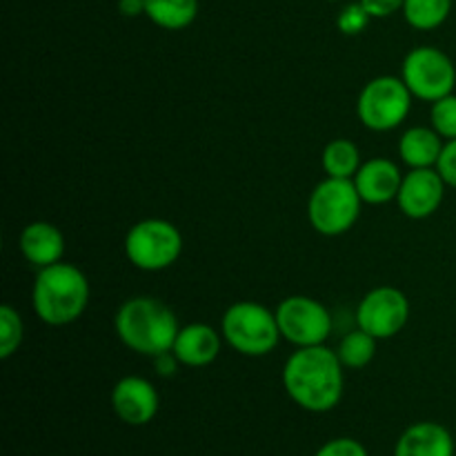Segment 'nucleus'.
I'll list each match as a JSON object with an SVG mask.
<instances>
[{"mask_svg":"<svg viewBox=\"0 0 456 456\" xmlns=\"http://www.w3.org/2000/svg\"><path fill=\"white\" fill-rule=\"evenodd\" d=\"M114 330L125 347L156 359L172 352L181 328L167 303L154 297H132L116 312Z\"/></svg>","mask_w":456,"mask_h":456,"instance_id":"nucleus-2","label":"nucleus"},{"mask_svg":"<svg viewBox=\"0 0 456 456\" xmlns=\"http://www.w3.org/2000/svg\"><path fill=\"white\" fill-rule=\"evenodd\" d=\"M343 363L337 350L325 346L297 347L283 365V387L289 399L307 412L323 414L343 399Z\"/></svg>","mask_w":456,"mask_h":456,"instance_id":"nucleus-1","label":"nucleus"},{"mask_svg":"<svg viewBox=\"0 0 456 456\" xmlns=\"http://www.w3.org/2000/svg\"><path fill=\"white\" fill-rule=\"evenodd\" d=\"M314 456H368V450L356 439L341 436V439L328 441Z\"/></svg>","mask_w":456,"mask_h":456,"instance_id":"nucleus-25","label":"nucleus"},{"mask_svg":"<svg viewBox=\"0 0 456 456\" xmlns=\"http://www.w3.org/2000/svg\"><path fill=\"white\" fill-rule=\"evenodd\" d=\"M445 141L439 136L435 127H410L408 132H403L399 141V156L410 169H426V167H436L441 159V151H444Z\"/></svg>","mask_w":456,"mask_h":456,"instance_id":"nucleus-17","label":"nucleus"},{"mask_svg":"<svg viewBox=\"0 0 456 456\" xmlns=\"http://www.w3.org/2000/svg\"><path fill=\"white\" fill-rule=\"evenodd\" d=\"M452 12V0H405V22L419 31H432L444 25Z\"/></svg>","mask_w":456,"mask_h":456,"instance_id":"nucleus-20","label":"nucleus"},{"mask_svg":"<svg viewBox=\"0 0 456 456\" xmlns=\"http://www.w3.org/2000/svg\"><path fill=\"white\" fill-rule=\"evenodd\" d=\"M281 337L297 347L325 346L332 334V314L321 301L303 294L288 297L276 307Z\"/></svg>","mask_w":456,"mask_h":456,"instance_id":"nucleus-9","label":"nucleus"},{"mask_svg":"<svg viewBox=\"0 0 456 456\" xmlns=\"http://www.w3.org/2000/svg\"><path fill=\"white\" fill-rule=\"evenodd\" d=\"M145 16L160 29L181 31L199 16V0H145Z\"/></svg>","mask_w":456,"mask_h":456,"instance_id":"nucleus-18","label":"nucleus"},{"mask_svg":"<svg viewBox=\"0 0 456 456\" xmlns=\"http://www.w3.org/2000/svg\"><path fill=\"white\" fill-rule=\"evenodd\" d=\"M430 120L432 127L439 132L444 141L456 138V94H450V96H444L436 102H432Z\"/></svg>","mask_w":456,"mask_h":456,"instance_id":"nucleus-23","label":"nucleus"},{"mask_svg":"<svg viewBox=\"0 0 456 456\" xmlns=\"http://www.w3.org/2000/svg\"><path fill=\"white\" fill-rule=\"evenodd\" d=\"M372 20L365 7L361 3H350L338 12L337 16V27L343 31L346 36H356L368 27V22Z\"/></svg>","mask_w":456,"mask_h":456,"instance_id":"nucleus-24","label":"nucleus"},{"mask_svg":"<svg viewBox=\"0 0 456 456\" xmlns=\"http://www.w3.org/2000/svg\"><path fill=\"white\" fill-rule=\"evenodd\" d=\"M395 456H454V439L441 423H414L396 441Z\"/></svg>","mask_w":456,"mask_h":456,"instance_id":"nucleus-16","label":"nucleus"},{"mask_svg":"<svg viewBox=\"0 0 456 456\" xmlns=\"http://www.w3.org/2000/svg\"><path fill=\"white\" fill-rule=\"evenodd\" d=\"M401 78L408 85L414 98L436 102L439 98L454 94L456 67L452 58L439 47L421 45L414 47L401 65Z\"/></svg>","mask_w":456,"mask_h":456,"instance_id":"nucleus-8","label":"nucleus"},{"mask_svg":"<svg viewBox=\"0 0 456 456\" xmlns=\"http://www.w3.org/2000/svg\"><path fill=\"white\" fill-rule=\"evenodd\" d=\"M365 7V12L372 18H387L392 13L401 12L405 4V0H359Z\"/></svg>","mask_w":456,"mask_h":456,"instance_id":"nucleus-27","label":"nucleus"},{"mask_svg":"<svg viewBox=\"0 0 456 456\" xmlns=\"http://www.w3.org/2000/svg\"><path fill=\"white\" fill-rule=\"evenodd\" d=\"M118 12L127 18H136L145 13V0H118Z\"/></svg>","mask_w":456,"mask_h":456,"instance_id":"nucleus-28","label":"nucleus"},{"mask_svg":"<svg viewBox=\"0 0 456 456\" xmlns=\"http://www.w3.org/2000/svg\"><path fill=\"white\" fill-rule=\"evenodd\" d=\"M445 187L448 185L436 167L410 169V174H405L401 183L396 205L408 218L423 221L441 208L445 199Z\"/></svg>","mask_w":456,"mask_h":456,"instance_id":"nucleus-11","label":"nucleus"},{"mask_svg":"<svg viewBox=\"0 0 456 456\" xmlns=\"http://www.w3.org/2000/svg\"><path fill=\"white\" fill-rule=\"evenodd\" d=\"M25 338V325L12 305L0 307V359L7 361L20 350Z\"/></svg>","mask_w":456,"mask_h":456,"instance_id":"nucleus-22","label":"nucleus"},{"mask_svg":"<svg viewBox=\"0 0 456 456\" xmlns=\"http://www.w3.org/2000/svg\"><path fill=\"white\" fill-rule=\"evenodd\" d=\"M436 172L441 174L445 185L454 187L456 190V138H452V141H445L444 151H441V159L439 163H436Z\"/></svg>","mask_w":456,"mask_h":456,"instance_id":"nucleus-26","label":"nucleus"},{"mask_svg":"<svg viewBox=\"0 0 456 456\" xmlns=\"http://www.w3.org/2000/svg\"><path fill=\"white\" fill-rule=\"evenodd\" d=\"M412 92L403 78L377 76L361 89L356 114L363 127L372 132H392L408 120L412 111Z\"/></svg>","mask_w":456,"mask_h":456,"instance_id":"nucleus-7","label":"nucleus"},{"mask_svg":"<svg viewBox=\"0 0 456 456\" xmlns=\"http://www.w3.org/2000/svg\"><path fill=\"white\" fill-rule=\"evenodd\" d=\"M183 254V234L165 218H145L125 234V256L136 270L163 272Z\"/></svg>","mask_w":456,"mask_h":456,"instance_id":"nucleus-6","label":"nucleus"},{"mask_svg":"<svg viewBox=\"0 0 456 456\" xmlns=\"http://www.w3.org/2000/svg\"><path fill=\"white\" fill-rule=\"evenodd\" d=\"M377 338L370 337L361 328L347 332L337 347V354L341 359L343 368L361 370L372 363L374 354H377Z\"/></svg>","mask_w":456,"mask_h":456,"instance_id":"nucleus-21","label":"nucleus"},{"mask_svg":"<svg viewBox=\"0 0 456 456\" xmlns=\"http://www.w3.org/2000/svg\"><path fill=\"white\" fill-rule=\"evenodd\" d=\"M352 181H354L356 191L363 199V203L386 205L399 196L403 174H401L399 165L392 163L390 159H372L361 165Z\"/></svg>","mask_w":456,"mask_h":456,"instance_id":"nucleus-13","label":"nucleus"},{"mask_svg":"<svg viewBox=\"0 0 456 456\" xmlns=\"http://www.w3.org/2000/svg\"><path fill=\"white\" fill-rule=\"evenodd\" d=\"M410 321V298L399 288L381 285L361 298L356 307V325L377 341L396 337Z\"/></svg>","mask_w":456,"mask_h":456,"instance_id":"nucleus-10","label":"nucleus"},{"mask_svg":"<svg viewBox=\"0 0 456 456\" xmlns=\"http://www.w3.org/2000/svg\"><path fill=\"white\" fill-rule=\"evenodd\" d=\"M363 199L354 181L325 178L312 190L307 200V218L321 236H341L356 225Z\"/></svg>","mask_w":456,"mask_h":456,"instance_id":"nucleus-5","label":"nucleus"},{"mask_svg":"<svg viewBox=\"0 0 456 456\" xmlns=\"http://www.w3.org/2000/svg\"><path fill=\"white\" fill-rule=\"evenodd\" d=\"M321 165H323L325 174L330 178H346L352 181L356 172L361 169V150L356 142L350 138H337V141L328 142L321 156Z\"/></svg>","mask_w":456,"mask_h":456,"instance_id":"nucleus-19","label":"nucleus"},{"mask_svg":"<svg viewBox=\"0 0 456 456\" xmlns=\"http://www.w3.org/2000/svg\"><path fill=\"white\" fill-rule=\"evenodd\" d=\"M111 408L127 426H147L159 414L160 396L147 379L125 377L111 390Z\"/></svg>","mask_w":456,"mask_h":456,"instance_id":"nucleus-12","label":"nucleus"},{"mask_svg":"<svg viewBox=\"0 0 456 456\" xmlns=\"http://www.w3.org/2000/svg\"><path fill=\"white\" fill-rule=\"evenodd\" d=\"M223 341H225L223 334L216 332L212 325L190 323L178 330L172 354L185 368H205V365L214 363L218 359Z\"/></svg>","mask_w":456,"mask_h":456,"instance_id":"nucleus-14","label":"nucleus"},{"mask_svg":"<svg viewBox=\"0 0 456 456\" xmlns=\"http://www.w3.org/2000/svg\"><path fill=\"white\" fill-rule=\"evenodd\" d=\"M18 248H20V254L25 256V261L29 265L43 270V267L62 261V254H65V236H62V232L53 223L34 221L22 227Z\"/></svg>","mask_w":456,"mask_h":456,"instance_id":"nucleus-15","label":"nucleus"},{"mask_svg":"<svg viewBox=\"0 0 456 456\" xmlns=\"http://www.w3.org/2000/svg\"><path fill=\"white\" fill-rule=\"evenodd\" d=\"M330 3H341V0H330Z\"/></svg>","mask_w":456,"mask_h":456,"instance_id":"nucleus-29","label":"nucleus"},{"mask_svg":"<svg viewBox=\"0 0 456 456\" xmlns=\"http://www.w3.org/2000/svg\"><path fill=\"white\" fill-rule=\"evenodd\" d=\"M221 334L232 350L249 359L267 356L283 338L276 312L254 301H239L227 307L221 319Z\"/></svg>","mask_w":456,"mask_h":456,"instance_id":"nucleus-4","label":"nucleus"},{"mask_svg":"<svg viewBox=\"0 0 456 456\" xmlns=\"http://www.w3.org/2000/svg\"><path fill=\"white\" fill-rule=\"evenodd\" d=\"M89 281L71 263H53L38 270L31 288V307L45 325L62 328L85 314L89 305Z\"/></svg>","mask_w":456,"mask_h":456,"instance_id":"nucleus-3","label":"nucleus"}]
</instances>
